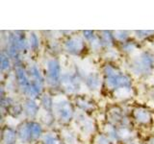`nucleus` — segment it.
Instances as JSON below:
<instances>
[{"instance_id": "nucleus-14", "label": "nucleus", "mask_w": 154, "mask_h": 144, "mask_svg": "<svg viewBox=\"0 0 154 144\" xmlns=\"http://www.w3.org/2000/svg\"><path fill=\"white\" fill-rule=\"evenodd\" d=\"M79 123H80L81 128L84 129V131H89L90 128L91 127V123L88 118H85V117L81 118L79 120Z\"/></svg>"}, {"instance_id": "nucleus-13", "label": "nucleus", "mask_w": 154, "mask_h": 144, "mask_svg": "<svg viewBox=\"0 0 154 144\" xmlns=\"http://www.w3.org/2000/svg\"><path fill=\"white\" fill-rule=\"evenodd\" d=\"M131 133L129 132V130L127 128H122L119 129V131L117 132V136L119 137H122V139H126V138H130L131 137Z\"/></svg>"}, {"instance_id": "nucleus-12", "label": "nucleus", "mask_w": 154, "mask_h": 144, "mask_svg": "<svg viewBox=\"0 0 154 144\" xmlns=\"http://www.w3.org/2000/svg\"><path fill=\"white\" fill-rule=\"evenodd\" d=\"M77 104H78V106L83 109L84 110H88L89 109H91L94 108V104H91V102H89L88 99H84V98H80L78 99V101H77Z\"/></svg>"}, {"instance_id": "nucleus-11", "label": "nucleus", "mask_w": 154, "mask_h": 144, "mask_svg": "<svg viewBox=\"0 0 154 144\" xmlns=\"http://www.w3.org/2000/svg\"><path fill=\"white\" fill-rule=\"evenodd\" d=\"M26 112L29 114V115H34L38 110V107L37 105L33 102L31 100H28L26 102Z\"/></svg>"}, {"instance_id": "nucleus-2", "label": "nucleus", "mask_w": 154, "mask_h": 144, "mask_svg": "<svg viewBox=\"0 0 154 144\" xmlns=\"http://www.w3.org/2000/svg\"><path fill=\"white\" fill-rule=\"evenodd\" d=\"M47 76L49 82L56 84L60 79V64L56 60H50L47 62Z\"/></svg>"}, {"instance_id": "nucleus-6", "label": "nucleus", "mask_w": 154, "mask_h": 144, "mask_svg": "<svg viewBox=\"0 0 154 144\" xmlns=\"http://www.w3.org/2000/svg\"><path fill=\"white\" fill-rule=\"evenodd\" d=\"M16 139V132L12 129L6 128L2 134V142L3 144H13Z\"/></svg>"}, {"instance_id": "nucleus-17", "label": "nucleus", "mask_w": 154, "mask_h": 144, "mask_svg": "<svg viewBox=\"0 0 154 144\" xmlns=\"http://www.w3.org/2000/svg\"><path fill=\"white\" fill-rule=\"evenodd\" d=\"M30 41H31V45L33 47H36L38 45V40H37V37L34 35V34H32L31 36V38H30Z\"/></svg>"}, {"instance_id": "nucleus-9", "label": "nucleus", "mask_w": 154, "mask_h": 144, "mask_svg": "<svg viewBox=\"0 0 154 144\" xmlns=\"http://www.w3.org/2000/svg\"><path fill=\"white\" fill-rule=\"evenodd\" d=\"M30 128H31V138L32 139H37L41 136L42 134V127L40 124L38 123H30Z\"/></svg>"}, {"instance_id": "nucleus-5", "label": "nucleus", "mask_w": 154, "mask_h": 144, "mask_svg": "<svg viewBox=\"0 0 154 144\" xmlns=\"http://www.w3.org/2000/svg\"><path fill=\"white\" fill-rule=\"evenodd\" d=\"M134 117L139 123L147 124L151 120V114L144 109H137L134 110Z\"/></svg>"}, {"instance_id": "nucleus-1", "label": "nucleus", "mask_w": 154, "mask_h": 144, "mask_svg": "<svg viewBox=\"0 0 154 144\" xmlns=\"http://www.w3.org/2000/svg\"><path fill=\"white\" fill-rule=\"evenodd\" d=\"M55 112L62 121L66 122L70 120L73 110H72L70 103L66 100H62L55 104Z\"/></svg>"}, {"instance_id": "nucleus-18", "label": "nucleus", "mask_w": 154, "mask_h": 144, "mask_svg": "<svg viewBox=\"0 0 154 144\" xmlns=\"http://www.w3.org/2000/svg\"><path fill=\"white\" fill-rule=\"evenodd\" d=\"M148 144H154V137L151 138L150 140H148Z\"/></svg>"}, {"instance_id": "nucleus-3", "label": "nucleus", "mask_w": 154, "mask_h": 144, "mask_svg": "<svg viewBox=\"0 0 154 144\" xmlns=\"http://www.w3.org/2000/svg\"><path fill=\"white\" fill-rule=\"evenodd\" d=\"M66 49L72 54H79L84 49V41L79 37H73L66 42Z\"/></svg>"}, {"instance_id": "nucleus-15", "label": "nucleus", "mask_w": 154, "mask_h": 144, "mask_svg": "<svg viewBox=\"0 0 154 144\" xmlns=\"http://www.w3.org/2000/svg\"><path fill=\"white\" fill-rule=\"evenodd\" d=\"M9 65H10V62L7 57H5L4 55L1 58V67H2V70L5 69H8L9 68Z\"/></svg>"}, {"instance_id": "nucleus-8", "label": "nucleus", "mask_w": 154, "mask_h": 144, "mask_svg": "<svg viewBox=\"0 0 154 144\" xmlns=\"http://www.w3.org/2000/svg\"><path fill=\"white\" fill-rule=\"evenodd\" d=\"M87 85H88L91 89H96L100 85V80L96 74H91L87 78Z\"/></svg>"}, {"instance_id": "nucleus-7", "label": "nucleus", "mask_w": 154, "mask_h": 144, "mask_svg": "<svg viewBox=\"0 0 154 144\" xmlns=\"http://www.w3.org/2000/svg\"><path fill=\"white\" fill-rule=\"evenodd\" d=\"M18 136H20L22 140H30L31 138V128H30V123L29 124H24L21 125L20 128L18 130Z\"/></svg>"}, {"instance_id": "nucleus-16", "label": "nucleus", "mask_w": 154, "mask_h": 144, "mask_svg": "<svg viewBox=\"0 0 154 144\" xmlns=\"http://www.w3.org/2000/svg\"><path fill=\"white\" fill-rule=\"evenodd\" d=\"M95 142H96V144H110L109 140L104 136H99L97 137V139L95 140Z\"/></svg>"}, {"instance_id": "nucleus-10", "label": "nucleus", "mask_w": 154, "mask_h": 144, "mask_svg": "<svg viewBox=\"0 0 154 144\" xmlns=\"http://www.w3.org/2000/svg\"><path fill=\"white\" fill-rule=\"evenodd\" d=\"M43 141L45 144H62L59 137L52 134H48L43 136Z\"/></svg>"}, {"instance_id": "nucleus-4", "label": "nucleus", "mask_w": 154, "mask_h": 144, "mask_svg": "<svg viewBox=\"0 0 154 144\" xmlns=\"http://www.w3.org/2000/svg\"><path fill=\"white\" fill-rule=\"evenodd\" d=\"M135 66L137 67L138 71L140 72H147L152 68V60L151 58L146 54H143L141 58L136 62Z\"/></svg>"}]
</instances>
